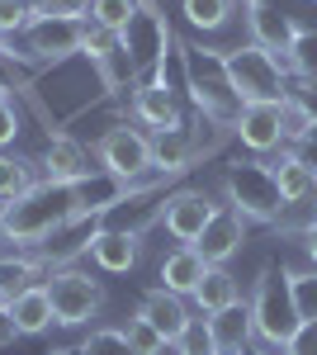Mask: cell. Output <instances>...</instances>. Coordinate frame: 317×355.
Segmentation results:
<instances>
[{
	"label": "cell",
	"mask_w": 317,
	"mask_h": 355,
	"mask_svg": "<svg viewBox=\"0 0 317 355\" xmlns=\"http://www.w3.org/2000/svg\"><path fill=\"white\" fill-rule=\"evenodd\" d=\"M76 218V185H33L24 199L10 204V218H5V232L0 242H15V246H43L48 237H57L62 227H71Z\"/></svg>",
	"instance_id": "obj_1"
},
{
	"label": "cell",
	"mask_w": 317,
	"mask_h": 355,
	"mask_svg": "<svg viewBox=\"0 0 317 355\" xmlns=\"http://www.w3.org/2000/svg\"><path fill=\"white\" fill-rule=\"evenodd\" d=\"M223 67H228V81H232L241 105H280V100H289L284 57L265 53L256 43H237L232 53H223Z\"/></svg>",
	"instance_id": "obj_2"
},
{
	"label": "cell",
	"mask_w": 317,
	"mask_h": 355,
	"mask_svg": "<svg viewBox=\"0 0 317 355\" xmlns=\"http://www.w3.org/2000/svg\"><path fill=\"white\" fill-rule=\"evenodd\" d=\"M251 322H256V341L270 346V351H284L293 341V331L303 327L298 308H293L289 294V275L284 266H265L261 279H256V294H251Z\"/></svg>",
	"instance_id": "obj_3"
},
{
	"label": "cell",
	"mask_w": 317,
	"mask_h": 355,
	"mask_svg": "<svg viewBox=\"0 0 317 355\" xmlns=\"http://www.w3.org/2000/svg\"><path fill=\"white\" fill-rule=\"evenodd\" d=\"M185 90L194 95L199 114L218 123V128H232L241 114V100L232 81H228V67H223V53H199V48H185Z\"/></svg>",
	"instance_id": "obj_4"
},
{
	"label": "cell",
	"mask_w": 317,
	"mask_h": 355,
	"mask_svg": "<svg viewBox=\"0 0 317 355\" xmlns=\"http://www.w3.org/2000/svg\"><path fill=\"white\" fill-rule=\"evenodd\" d=\"M48 299H53V318L57 327H85L90 318H100L105 308V284L90 270H76V266H57L48 279H43Z\"/></svg>",
	"instance_id": "obj_5"
},
{
	"label": "cell",
	"mask_w": 317,
	"mask_h": 355,
	"mask_svg": "<svg viewBox=\"0 0 317 355\" xmlns=\"http://www.w3.org/2000/svg\"><path fill=\"white\" fill-rule=\"evenodd\" d=\"M223 190H228V204H232L246 223H275L284 214V199L275 190V175H270V166H261V162L232 166L228 180H223Z\"/></svg>",
	"instance_id": "obj_6"
},
{
	"label": "cell",
	"mask_w": 317,
	"mask_h": 355,
	"mask_svg": "<svg viewBox=\"0 0 317 355\" xmlns=\"http://www.w3.org/2000/svg\"><path fill=\"white\" fill-rule=\"evenodd\" d=\"M85 24L90 19H67V15H38L33 24L19 33V62H67L80 53L85 43Z\"/></svg>",
	"instance_id": "obj_7"
},
{
	"label": "cell",
	"mask_w": 317,
	"mask_h": 355,
	"mask_svg": "<svg viewBox=\"0 0 317 355\" xmlns=\"http://www.w3.org/2000/svg\"><path fill=\"white\" fill-rule=\"evenodd\" d=\"M95 162H100V171L119 175V180H142L152 171V137L142 133V128L119 123V128H109L95 142Z\"/></svg>",
	"instance_id": "obj_8"
},
{
	"label": "cell",
	"mask_w": 317,
	"mask_h": 355,
	"mask_svg": "<svg viewBox=\"0 0 317 355\" xmlns=\"http://www.w3.org/2000/svg\"><path fill=\"white\" fill-rule=\"evenodd\" d=\"M213 209H218V204H213L209 190H175V194L161 199V227H166L180 246H194L199 232L209 227Z\"/></svg>",
	"instance_id": "obj_9"
},
{
	"label": "cell",
	"mask_w": 317,
	"mask_h": 355,
	"mask_svg": "<svg viewBox=\"0 0 317 355\" xmlns=\"http://www.w3.org/2000/svg\"><path fill=\"white\" fill-rule=\"evenodd\" d=\"M232 137L251 157H270L280 152L289 137H284V100L280 105H241L237 123H232Z\"/></svg>",
	"instance_id": "obj_10"
},
{
	"label": "cell",
	"mask_w": 317,
	"mask_h": 355,
	"mask_svg": "<svg viewBox=\"0 0 317 355\" xmlns=\"http://www.w3.org/2000/svg\"><path fill=\"white\" fill-rule=\"evenodd\" d=\"M241 246H246V218H241L232 204H218V209H213V218H209V227L199 232L194 251H199L209 266H228Z\"/></svg>",
	"instance_id": "obj_11"
},
{
	"label": "cell",
	"mask_w": 317,
	"mask_h": 355,
	"mask_svg": "<svg viewBox=\"0 0 317 355\" xmlns=\"http://www.w3.org/2000/svg\"><path fill=\"white\" fill-rule=\"evenodd\" d=\"M246 28H251L246 43H256V48H265V53H275V57L289 53L293 33H298V24H293L275 0H246Z\"/></svg>",
	"instance_id": "obj_12"
},
{
	"label": "cell",
	"mask_w": 317,
	"mask_h": 355,
	"mask_svg": "<svg viewBox=\"0 0 317 355\" xmlns=\"http://www.w3.org/2000/svg\"><path fill=\"white\" fill-rule=\"evenodd\" d=\"M90 261H95V270L105 275H128L137 266V251H142V237L132 232V227H95L90 232Z\"/></svg>",
	"instance_id": "obj_13"
},
{
	"label": "cell",
	"mask_w": 317,
	"mask_h": 355,
	"mask_svg": "<svg viewBox=\"0 0 317 355\" xmlns=\"http://www.w3.org/2000/svg\"><path fill=\"white\" fill-rule=\"evenodd\" d=\"M137 318H142V322H152V327L161 331V341H166V346H175V336L189 327V318H194V313H189V299L166 294V289L157 284V289H147V294H142Z\"/></svg>",
	"instance_id": "obj_14"
},
{
	"label": "cell",
	"mask_w": 317,
	"mask_h": 355,
	"mask_svg": "<svg viewBox=\"0 0 317 355\" xmlns=\"http://www.w3.org/2000/svg\"><path fill=\"white\" fill-rule=\"evenodd\" d=\"M43 180H53V185H80L85 175H95V166H90V152L80 147L76 137L57 133L48 142V152H43Z\"/></svg>",
	"instance_id": "obj_15"
},
{
	"label": "cell",
	"mask_w": 317,
	"mask_h": 355,
	"mask_svg": "<svg viewBox=\"0 0 317 355\" xmlns=\"http://www.w3.org/2000/svg\"><path fill=\"white\" fill-rule=\"evenodd\" d=\"M270 175H275V190L284 199V209H298L317 199V171L298 152H280V162H270Z\"/></svg>",
	"instance_id": "obj_16"
},
{
	"label": "cell",
	"mask_w": 317,
	"mask_h": 355,
	"mask_svg": "<svg viewBox=\"0 0 317 355\" xmlns=\"http://www.w3.org/2000/svg\"><path fill=\"white\" fill-rule=\"evenodd\" d=\"M132 119H137L142 128H152V133H161V128H180V123H185L175 95H171L166 85H157V81H142L137 90H132Z\"/></svg>",
	"instance_id": "obj_17"
},
{
	"label": "cell",
	"mask_w": 317,
	"mask_h": 355,
	"mask_svg": "<svg viewBox=\"0 0 317 355\" xmlns=\"http://www.w3.org/2000/svg\"><path fill=\"white\" fill-rule=\"evenodd\" d=\"M209 331H213V346L218 355H241L251 341H256V322H251V303L237 299L232 308L213 313L209 318Z\"/></svg>",
	"instance_id": "obj_18"
},
{
	"label": "cell",
	"mask_w": 317,
	"mask_h": 355,
	"mask_svg": "<svg viewBox=\"0 0 317 355\" xmlns=\"http://www.w3.org/2000/svg\"><path fill=\"white\" fill-rule=\"evenodd\" d=\"M194 157H199V137L189 133L185 123H180V128H161V133H152V171H161V175H180V171H189Z\"/></svg>",
	"instance_id": "obj_19"
},
{
	"label": "cell",
	"mask_w": 317,
	"mask_h": 355,
	"mask_svg": "<svg viewBox=\"0 0 317 355\" xmlns=\"http://www.w3.org/2000/svg\"><path fill=\"white\" fill-rule=\"evenodd\" d=\"M204 275H209V261H204L194 246H175V251H166V261H161V289H166V294H180V299H194V289H199Z\"/></svg>",
	"instance_id": "obj_20"
},
{
	"label": "cell",
	"mask_w": 317,
	"mask_h": 355,
	"mask_svg": "<svg viewBox=\"0 0 317 355\" xmlns=\"http://www.w3.org/2000/svg\"><path fill=\"white\" fill-rule=\"evenodd\" d=\"M241 299V284L237 275L228 270V266H209V275L199 279V289H194V308H199V318H213V313H223V308H232Z\"/></svg>",
	"instance_id": "obj_21"
},
{
	"label": "cell",
	"mask_w": 317,
	"mask_h": 355,
	"mask_svg": "<svg viewBox=\"0 0 317 355\" xmlns=\"http://www.w3.org/2000/svg\"><path fill=\"white\" fill-rule=\"evenodd\" d=\"M10 313H15L19 336H43L48 327H57L53 299H48V289H43V284H33V289H24V294H15V299H10Z\"/></svg>",
	"instance_id": "obj_22"
},
{
	"label": "cell",
	"mask_w": 317,
	"mask_h": 355,
	"mask_svg": "<svg viewBox=\"0 0 317 355\" xmlns=\"http://www.w3.org/2000/svg\"><path fill=\"white\" fill-rule=\"evenodd\" d=\"M48 261L43 256H0V299H15V294H24L33 284H43L48 279Z\"/></svg>",
	"instance_id": "obj_23"
},
{
	"label": "cell",
	"mask_w": 317,
	"mask_h": 355,
	"mask_svg": "<svg viewBox=\"0 0 317 355\" xmlns=\"http://www.w3.org/2000/svg\"><path fill=\"white\" fill-rule=\"evenodd\" d=\"M43 166L19 157V152H0V199L5 204H15V199H24L33 185H43V175H38Z\"/></svg>",
	"instance_id": "obj_24"
},
{
	"label": "cell",
	"mask_w": 317,
	"mask_h": 355,
	"mask_svg": "<svg viewBox=\"0 0 317 355\" xmlns=\"http://www.w3.org/2000/svg\"><path fill=\"white\" fill-rule=\"evenodd\" d=\"M180 15H185L189 28H199V33H218V28L232 24L237 0H180Z\"/></svg>",
	"instance_id": "obj_25"
},
{
	"label": "cell",
	"mask_w": 317,
	"mask_h": 355,
	"mask_svg": "<svg viewBox=\"0 0 317 355\" xmlns=\"http://www.w3.org/2000/svg\"><path fill=\"white\" fill-rule=\"evenodd\" d=\"M289 275V294L303 322H317V266H284Z\"/></svg>",
	"instance_id": "obj_26"
},
{
	"label": "cell",
	"mask_w": 317,
	"mask_h": 355,
	"mask_svg": "<svg viewBox=\"0 0 317 355\" xmlns=\"http://www.w3.org/2000/svg\"><path fill=\"white\" fill-rule=\"evenodd\" d=\"M284 67H289L293 76H303V81H317V28H298L289 43V53H284Z\"/></svg>",
	"instance_id": "obj_27"
},
{
	"label": "cell",
	"mask_w": 317,
	"mask_h": 355,
	"mask_svg": "<svg viewBox=\"0 0 317 355\" xmlns=\"http://www.w3.org/2000/svg\"><path fill=\"white\" fill-rule=\"evenodd\" d=\"M137 19V0H95L90 5V24L109 28V33H128V24Z\"/></svg>",
	"instance_id": "obj_28"
},
{
	"label": "cell",
	"mask_w": 317,
	"mask_h": 355,
	"mask_svg": "<svg viewBox=\"0 0 317 355\" xmlns=\"http://www.w3.org/2000/svg\"><path fill=\"white\" fill-rule=\"evenodd\" d=\"M76 355H132V346L123 336V327H95V331H85Z\"/></svg>",
	"instance_id": "obj_29"
},
{
	"label": "cell",
	"mask_w": 317,
	"mask_h": 355,
	"mask_svg": "<svg viewBox=\"0 0 317 355\" xmlns=\"http://www.w3.org/2000/svg\"><path fill=\"white\" fill-rule=\"evenodd\" d=\"M175 355H218V346H213V331H209V318H189V327L175 336V346H171Z\"/></svg>",
	"instance_id": "obj_30"
},
{
	"label": "cell",
	"mask_w": 317,
	"mask_h": 355,
	"mask_svg": "<svg viewBox=\"0 0 317 355\" xmlns=\"http://www.w3.org/2000/svg\"><path fill=\"white\" fill-rule=\"evenodd\" d=\"M123 336H128L132 355H161V351H166V341H161V331L152 327V322H142L137 313H132L128 322H123Z\"/></svg>",
	"instance_id": "obj_31"
},
{
	"label": "cell",
	"mask_w": 317,
	"mask_h": 355,
	"mask_svg": "<svg viewBox=\"0 0 317 355\" xmlns=\"http://www.w3.org/2000/svg\"><path fill=\"white\" fill-rule=\"evenodd\" d=\"M38 15V0H0V33H24Z\"/></svg>",
	"instance_id": "obj_32"
},
{
	"label": "cell",
	"mask_w": 317,
	"mask_h": 355,
	"mask_svg": "<svg viewBox=\"0 0 317 355\" xmlns=\"http://www.w3.org/2000/svg\"><path fill=\"white\" fill-rule=\"evenodd\" d=\"M90 5L95 0H38L43 15H67V19H90Z\"/></svg>",
	"instance_id": "obj_33"
},
{
	"label": "cell",
	"mask_w": 317,
	"mask_h": 355,
	"mask_svg": "<svg viewBox=\"0 0 317 355\" xmlns=\"http://www.w3.org/2000/svg\"><path fill=\"white\" fill-rule=\"evenodd\" d=\"M280 355H317V322H303V327L293 331V341Z\"/></svg>",
	"instance_id": "obj_34"
},
{
	"label": "cell",
	"mask_w": 317,
	"mask_h": 355,
	"mask_svg": "<svg viewBox=\"0 0 317 355\" xmlns=\"http://www.w3.org/2000/svg\"><path fill=\"white\" fill-rule=\"evenodd\" d=\"M15 137H19V114H15V105H0V152L15 147Z\"/></svg>",
	"instance_id": "obj_35"
},
{
	"label": "cell",
	"mask_w": 317,
	"mask_h": 355,
	"mask_svg": "<svg viewBox=\"0 0 317 355\" xmlns=\"http://www.w3.org/2000/svg\"><path fill=\"white\" fill-rule=\"evenodd\" d=\"M19 336V327H15V313H10V299H0V351L10 346Z\"/></svg>",
	"instance_id": "obj_36"
},
{
	"label": "cell",
	"mask_w": 317,
	"mask_h": 355,
	"mask_svg": "<svg viewBox=\"0 0 317 355\" xmlns=\"http://www.w3.org/2000/svg\"><path fill=\"white\" fill-rule=\"evenodd\" d=\"M298 237H303V256H308V266H317V218L308 223V227H303Z\"/></svg>",
	"instance_id": "obj_37"
},
{
	"label": "cell",
	"mask_w": 317,
	"mask_h": 355,
	"mask_svg": "<svg viewBox=\"0 0 317 355\" xmlns=\"http://www.w3.org/2000/svg\"><path fill=\"white\" fill-rule=\"evenodd\" d=\"M241 355H280V351H270V346H261V341H251V346H246Z\"/></svg>",
	"instance_id": "obj_38"
},
{
	"label": "cell",
	"mask_w": 317,
	"mask_h": 355,
	"mask_svg": "<svg viewBox=\"0 0 317 355\" xmlns=\"http://www.w3.org/2000/svg\"><path fill=\"white\" fill-rule=\"evenodd\" d=\"M5 218H10V204L0 199V232H5Z\"/></svg>",
	"instance_id": "obj_39"
},
{
	"label": "cell",
	"mask_w": 317,
	"mask_h": 355,
	"mask_svg": "<svg viewBox=\"0 0 317 355\" xmlns=\"http://www.w3.org/2000/svg\"><path fill=\"white\" fill-rule=\"evenodd\" d=\"M0 105H10V85L0 81Z\"/></svg>",
	"instance_id": "obj_40"
},
{
	"label": "cell",
	"mask_w": 317,
	"mask_h": 355,
	"mask_svg": "<svg viewBox=\"0 0 317 355\" xmlns=\"http://www.w3.org/2000/svg\"><path fill=\"white\" fill-rule=\"evenodd\" d=\"M308 142H317V123H313V133H308Z\"/></svg>",
	"instance_id": "obj_41"
},
{
	"label": "cell",
	"mask_w": 317,
	"mask_h": 355,
	"mask_svg": "<svg viewBox=\"0 0 317 355\" xmlns=\"http://www.w3.org/2000/svg\"><path fill=\"white\" fill-rule=\"evenodd\" d=\"M53 355H76V351H53Z\"/></svg>",
	"instance_id": "obj_42"
},
{
	"label": "cell",
	"mask_w": 317,
	"mask_h": 355,
	"mask_svg": "<svg viewBox=\"0 0 317 355\" xmlns=\"http://www.w3.org/2000/svg\"><path fill=\"white\" fill-rule=\"evenodd\" d=\"M0 57H5V43H0Z\"/></svg>",
	"instance_id": "obj_43"
}]
</instances>
